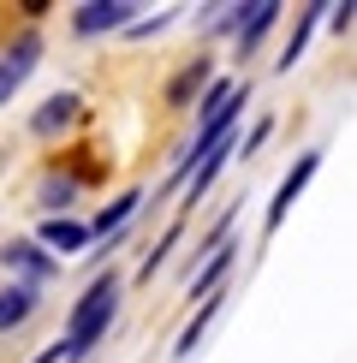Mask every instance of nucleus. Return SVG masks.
Instances as JSON below:
<instances>
[{"instance_id":"nucleus-1","label":"nucleus","mask_w":357,"mask_h":363,"mask_svg":"<svg viewBox=\"0 0 357 363\" xmlns=\"http://www.w3.org/2000/svg\"><path fill=\"white\" fill-rule=\"evenodd\" d=\"M113 315H119V274H101V280L78 298V310L66 315V334L54 340L60 352H66V363H78L89 345L108 334V328H113Z\"/></svg>"},{"instance_id":"nucleus-2","label":"nucleus","mask_w":357,"mask_h":363,"mask_svg":"<svg viewBox=\"0 0 357 363\" xmlns=\"http://www.w3.org/2000/svg\"><path fill=\"white\" fill-rule=\"evenodd\" d=\"M0 262H6V274H18L12 286H30V292H36L42 280H54V274H60V262L36 245V238H18V245H6V250H0Z\"/></svg>"},{"instance_id":"nucleus-3","label":"nucleus","mask_w":357,"mask_h":363,"mask_svg":"<svg viewBox=\"0 0 357 363\" xmlns=\"http://www.w3.org/2000/svg\"><path fill=\"white\" fill-rule=\"evenodd\" d=\"M36 54H42V36H18L6 54H0V108H6L12 89H18L30 72H36Z\"/></svg>"},{"instance_id":"nucleus-4","label":"nucleus","mask_w":357,"mask_h":363,"mask_svg":"<svg viewBox=\"0 0 357 363\" xmlns=\"http://www.w3.org/2000/svg\"><path fill=\"white\" fill-rule=\"evenodd\" d=\"M131 0H89V6H78V18H72V30L78 36H101V30H131Z\"/></svg>"},{"instance_id":"nucleus-5","label":"nucleus","mask_w":357,"mask_h":363,"mask_svg":"<svg viewBox=\"0 0 357 363\" xmlns=\"http://www.w3.org/2000/svg\"><path fill=\"white\" fill-rule=\"evenodd\" d=\"M316 167H322V155H298V167H292L286 179H280L274 203H268V233H274V226H280V220L292 215V203H298V196H304V185H310V179H316Z\"/></svg>"},{"instance_id":"nucleus-6","label":"nucleus","mask_w":357,"mask_h":363,"mask_svg":"<svg viewBox=\"0 0 357 363\" xmlns=\"http://www.w3.org/2000/svg\"><path fill=\"white\" fill-rule=\"evenodd\" d=\"M280 12H286L280 0H256V6H244V18H238V48H244V60H250V48H256L268 30H274Z\"/></svg>"},{"instance_id":"nucleus-7","label":"nucleus","mask_w":357,"mask_h":363,"mask_svg":"<svg viewBox=\"0 0 357 363\" xmlns=\"http://www.w3.org/2000/svg\"><path fill=\"white\" fill-rule=\"evenodd\" d=\"M36 245L48 250V256H54V250H66V256H72V250H84V245H89V233H84V220L54 215V220H42V238H36Z\"/></svg>"},{"instance_id":"nucleus-8","label":"nucleus","mask_w":357,"mask_h":363,"mask_svg":"<svg viewBox=\"0 0 357 363\" xmlns=\"http://www.w3.org/2000/svg\"><path fill=\"white\" fill-rule=\"evenodd\" d=\"M72 119H78V96H72V89H60V96L42 101V113L30 119V131H36V138H54V131L72 125Z\"/></svg>"},{"instance_id":"nucleus-9","label":"nucleus","mask_w":357,"mask_h":363,"mask_svg":"<svg viewBox=\"0 0 357 363\" xmlns=\"http://www.w3.org/2000/svg\"><path fill=\"white\" fill-rule=\"evenodd\" d=\"M137 203H143V196H137V191H125L119 203H108V208H101V215L89 220L84 233H89V238H108V245H113V238H119V226H125L131 215H137Z\"/></svg>"},{"instance_id":"nucleus-10","label":"nucleus","mask_w":357,"mask_h":363,"mask_svg":"<svg viewBox=\"0 0 357 363\" xmlns=\"http://www.w3.org/2000/svg\"><path fill=\"white\" fill-rule=\"evenodd\" d=\"M30 310H36V292L30 286H6L0 292V334H12L18 322H30Z\"/></svg>"},{"instance_id":"nucleus-11","label":"nucleus","mask_w":357,"mask_h":363,"mask_svg":"<svg viewBox=\"0 0 357 363\" xmlns=\"http://www.w3.org/2000/svg\"><path fill=\"white\" fill-rule=\"evenodd\" d=\"M215 310H220V298H203V310H197V315H191V322H185V334H178L173 357H191V352H197V345H203V328L215 322Z\"/></svg>"},{"instance_id":"nucleus-12","label":"nucleus","mask_w":357,"mask_h":363,"mask_svg":"<svg viewBox=\"0 0 357 363\" xmlns=\"http://www.w3.org/2000/svg\"><path fill=\"white\" fill-rule=\"evenodd\" d=\"M322 12H327V6H304V12H298V30H292L286 60H280V66H298V60H304V48H310V30L322 24Z\"/></svg>"},{"instance_id":"nucleus-13","label":"nucleus","mask_w":357,"mask_h":363,"mask_svg":"<svg viewBox=\"0 0 357 363\" xmlns=\"http://www.w3.org/2000/svg\"><path fill=\"white\" fill-rule=\"evenodd\" d=\"M203 84H208V60H197V66H185V72H178V78H173V89H167V101H173V108H191V96H197Z\"/></svg>"},{"instance_id":"nucleus-14","label":"nucleus","mask_w":357,"mask_h":363,"mask_svg":"<svg viewBox=\"0 0 357 363\" xmlns=\"http://www.w3.org/2000/svg\"><path fill=\"white\" fill-rule=\"evenodd\" d=\"M232 250H238V245H220L215 256H208V268H203L197 280H191V298H203V292H215V286H220V274L232 268Z\"/></svg>"},{"instance_id":"nucleus-15","label":"nucleus","mask_w":357,"mask_h":363,"mask_svg":"<svg viewBox=\"0 0 357 363\" xmlns=\"http://www.w3.org/2000/svg\"><path fill=\"white\" fill-rule=\"evenodd\" d=\"M72 196H78V185H72V179H42V208H48V220L72 203Z\"/></svg>"},{"instance_id":"nucleus-16","label":"nucleus","mask_w":357,"mask_h":363,"mask_svg":"<svg viewBox=\"0 0 357 363\" xmlns=\"http://www.w3.org/2000/svg\"><path fill=\"white\" fill-rule=\"evenodd\" d=\"M173 245H178V226H167V238H161V245H155V250L143 256V268H137V280H155V268L167 262V250H173Z\"/></svg>"},{"instance_id":"nucleus-17","label":"nucleus","mask_w":357,"mask_h":363,"mask_svg":"<svg viewBox=\"0 0 357 363\" xmlns=\"http://www.w3.org/2000/svg\"><path fill=\"white\" fill-rule=\"evenodd\" d=\"M351 12H357V6H351V0H346V6H327V24H334V30H339V36H346V30H351Z\"/></svg>"},{"instance_id":"nucleus-18","label":"nucleus","mask_w":357,"mask_h":363,"mask_svg":"<svg viewBox=\"0 0 357 363\" xmlns=\"http://www.w3.org/2000/svg\"><path fill=\"white\" fill-rule=\"evenodd\" d=\"M36 363H66V352H60V345H48V352H42Z\"/></svg>"},{"instance_id":"nucleus-19","label":"nucleus","mask_w":357,"mask_h":363,"mask_svg":"<svg viewBox=\"0 0 357 363\" xmlns=\"http://www.w3.org/2000/svg\"><path fill=\"white\" fill-rule=\"evenodd\" d=\"M0 167H6V155H0Z\"/></svg>"}]
</instances>
